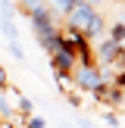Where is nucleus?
<instances>
[{"label":"nucleus","instance_id":"f257e3e1","mask_svg":"<svg viewBox=\"0 0 125 128\" xmlns=\"http://www.w3.org/2000/svg\"><path fill=\"white\" fill-rule=\"evenodd\" d=\"M66 28L81 31L88 41H91V38L106 34V22H103V16H100L94 6H88V3H75L72 10L66 12Z\"/></svg>","mask_w":125,"mask_h":128},{"label":"nucleus","instance_id":"f03ea898","mask_svg":"<svg viewBox=\"0 0 125 128\" xmlns=\"http://www.w3.org/2000/svg\"><path fill=\"white\" fill-rule=\"evenodd\" d=\"M69 81H72L78 91H91V94H97L103 84H110V78L103 75V69H100L97 62H91V66H75V72L69 75Z\"/></svg>","mask_w":125,"mask_h":128},{"label":"nucleus","instance_id":"7ed1b4c3","mask_svg":"<svg viewBox=\"0 0 125 128\" xmlns=\"http://www.w3.org/2000/svg\"><path fill=\"white\" fill-rule=\"evenodd\" d=\"M50 66H53V75H60V78H69V75L75 72V66H78V60H75V53L66 47V44L60 41V47L50 53Z\"/></svg>","mask_w":125,"mask_h":128},{"label":"nucleus","instance_id":"20e7f679","mask_svg":"<svg viewBox=\"0 0 125 128\" xmlns=\"http://www.w3.org/2000/svg\"><path fill=\"white\" fill-rule=\"evenodd\" d=\"M0 28H3L6 41H19V25H16V10L10 0H0Z\"/></svg>","mask_w":125,"mask_h":128},{"label":"nucleus","instance_id":"39448f33","mask_svg":"<svg viewBox=\"0 0 125 128\" xmlns=\"http://www.w3.org/2000/svg\"><path fill=\"white\" fill-rule=\"evenodd\" d=\"M94 97H97L100 103H106V106H122L125 103V91H119V88H112V84H103Z\"/></svg>","mask_w":125,"mask_h":128},{"label":"nucleus","instance_id":"423d86ee","mask_svg":"<svg viewBox=\"0 0 125 128\" xmlns=\"http://www.w3.org/2000/svg\"><path fill=\"white\" fill-rule=\"evenodd\" d=\"M44 10H47V0H19V12H25L28 19H34Z\"/></svg>","mask_w":125,"mask_h":128},{"label":"nucleus","instance_id":"0eeeda50","mask_svg":"<svg viewBox=\"0 0 125 128\" xmlns=\"http://www.w3.org/2000/svg\"><path fill=\"white\" fill-rule=\"evenodd\" d=\"M75 3H84V0H47V6L56 12V16H66V12L72 10Z\"/></svg>","mask_w":125,"mask_h":128},{"label":"nucleus","instance_id":"6e6552de","mask_svg":"<svg viewBox=\"0 0 125 128\" xmlns=\"http://www.w3.org/2000/svg\"><path fill=\"white\" fill-rule=\"evenodd\" d=\"M106 38L112 44H119V47H125V22H112V28L106 31Z\"/></svg>","mask_w":125,"mask_h":128},{"label":"nucleus","instance_id":"1a4fd4ad","mask_svg":"<svg viewBox=\"0 0 125 128\" xmlns=\"http://www.w3.org/2000/svg\"><path fill=\"white\" fill-rule=\"evenodd\" d=\"M6 50H10L12 60H19V62L25 60V50H22V44H19V41H10V47H6Z\"/></svg>","mask_w":125,"mask_h":128},{"label":"nucleus","instance_id":"9d476101","mask_svg":"<svg viewBox=\"0 0 125 128\" xmlns=\"http://www.w3.org/2000/svg\"><path fill=\"white\" fill-rule=\"evenodd\" d=\"M25 128H47L44 116H25Z\"/></svg>","mask_w":125,"mask_h":128},{"label":"nucleus","instance_id":"9b49d317","mask_svg":"<svg viewBox=\"0 0 125 128\" xmlns=\"http://www.w3.org/2000/svg\"><path fill=\"white\" fill-rule=\"evenodd\" d=\"M112 88H119V91H125V69H122V72H116V75H112Z\"/></svg>","mask_w":125,"mask_h":128},{"label":"nucleus","instance_id":"f8f14e48","mask_svg":"<svg viewBox=\"0 0 125 128\" xmlns=\"http://www.w3.org/2000/svg\"><path fill=\"white\" fill-rule=\"evenodd\" d=\"M103 122H106V125H110V128H119V119H116V116H112V112H106V116H103Z\"/></svg>","mask_w":125,"mask_h":128},{"label":"nucleus","instance_id":"ddd939ff","mask_svg":"<svg viewBox=\"0 0 125 128\" xmlns=\"http://www.w3.org/2000/svg\"><path fill=\"white\" fill-rule=\"evenodd\" d=\"M6 84H10V81H6V72H3V66H0V91H3Z\"/></svg>","mask_w":125,"mask_h":128},{"label":"nucleus","instance_id":"4468645a","mask_svg":"<svg viewBox=\"0 0 125 128\" xmlns=\"http://www.w3.org/2000/svg\"><path fill=\"white\" fill-rule=\"evenodd\" d=\"M78 128H97V125H94V122H88V119H81V122H78Z\"/></svg>","mask_w":125,"mask_h":128}]
</instances>
